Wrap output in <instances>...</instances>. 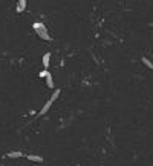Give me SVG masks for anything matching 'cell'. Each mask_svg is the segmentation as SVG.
<instances>
[{
	"instance_id": "1",
	"label": "cell",
	"mask_w": 153,
	"mask_h": 166,
	"mask_svg": "<svg viewBox=\"0 0 153 166\" xmlns=\"http://www.w3.org/2000/svg\"><path fill=\"white\" fill-rule=\"evenodd\" d=\"M32 28H34V31L37 32V35L40 37V39H43V40H51V35H49V31H48V28L45 26V25L42 23V22H35L34 25H32Z\"/></svg>"
},
{
	"instance_id": "2",
	"label": "cell",
	"mask_w": 153,
	"mask_h": 166,
	"mask_svg": "<svg viewBox=\"0 0 153 166\" xmlns=\"http://www.w3.org/2000/svg\"><path fill=\"white\" fill-rule=\"evenodd\" d=\"M58 95H60V89H55V91L52 92V95H51V98L46 101V103H45V106L42 108V111H40V116H45V114L49 111V108L52 106V103H54V101L58 98Z\"/></svg>"
},
{
	"instance_id": "3",
	"label": "cell",
	"mask_w": 153,
	"mask_h": 166,
	"mask_svg": "<svg viewBox=\"0 0 153 166\" xmlns=\"http://www.w3.org/2000/svg\"><path fill=\"white\" fill-rule=\"evenodd\" d=\"M45 80H46V85H48L49 89H54V88H55V83H54V79H52V74H51V72H48V75L45 77Z\"/></svg>"
},
{
	"instance_id": "4",
	"label": "cell",
	"mask_w": 153,
	"mask_h": 166,
	"mask_svg": "<svg viewBox=\"0 0 153 166\" xmlns=\"http://www.w3.org/2000/svg\"><path fill=\"white\" fill-rule=\"evenodd\" d=\"M49 62H51V53H46L42 59V63H43V68L45 69H49Z\"/></svg>"
},
{
	"instance_id": "5",
	"label": "cell",
	"mask_w": 153,
	"mask_h": 166,
	"mask_svg": "<svg viewBox=\"0 0 153 166\" xmlns=\"http://www.w3.org/2000/svg\"><path fill=\"white\" fill-rule=\"evenodd\" d=\"M26 9V0H17V12H23Z\"/></svg>"
},
{
	"instance_id": "6",
	"label": "cell",
	"mask_w": 153,
	"mask_h": 166,
	"mask_svg": "<svg viewBox=\"0 0 153 166\" xmlns=\"http://www.w3.org/2000/svg\"><path fill=\"white\" fill-rule=\"evenodd\" d=\"M26 158H28V160H31V161L43 163V157H42V155H34V154H29V155H26Z\"/></svg>"
},
{
	"instance_id": "7",
	"label": "cell",
	"mask_w": 153,
	"mask_h": 166,
	"mask_svg": "<svg viewBox=\"0 0 153 166\" xmlns=\"http://www.w3.org/2000/svg\"><path fill=\"white\" fill-rule=\"evenodd\" d=\"M8 157H9V158H20V157H23V152H20V151L8 152Z\"/></svg>"
},
{
	"instance_id": "8",
	"label": "cell",
	"mask_w": 153,
	"mask_h": 166,
	"mask_svg": "<svg viewBox=\"0 0 153 166\" xmlns=\"http://www.w3.org/2000/svg\"><path fill=\"white\" fill-rule=\"evenodd\" d=\"M143 63H144V65L147 66V68H150V69H153V63L147 59V57H143Z\"/></svg>"
},
{
	"instance_id": "9",
	"label": "cell",
	"mask_w": 153,
	"mask_h": 166,
	"mask_svg": "<svg viewBox=\"0 0 153 166\" xmlns=\"http://www.w3.org/2000/svg\"><path fill=\"white\" fill-rule=\"evenodd\" d=\"M48 72H49L48 69H43V71H42L40 74H38V75H40V77H42V79H45V77H46V75H48Z\"/></svg>"
}]
</instances>
